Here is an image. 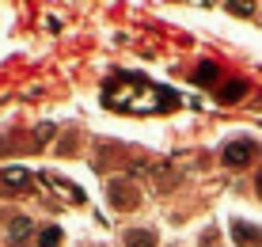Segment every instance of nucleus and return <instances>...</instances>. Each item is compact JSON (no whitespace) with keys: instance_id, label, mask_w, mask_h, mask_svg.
Wrapping results in <instances>:
<instances>
[{"instance_id":"nucleus-1","label":"nucleus","mask_w":262,"mask_h":247,"mask_svg":"<svg viewBox=\"0 0 262 247\" xmlns=\"http://www.w3.org/2000/svg\"><path fill=\"white\" fill-rule=\"evenodd\" d=\"M251 156H255V141H228L221 149V160L228 168H243V163H251Z\"/></svg>"},{"instance_id":"nucleus-12","label":"nucleus","mask_w":262,"mask_h":247,"mask_svg":"<svg viewBox=\"0 0 262 247\" xmlns=\"http://www.w3.org/2000/svg\"><path fill=\"white\" fill-rule=\"evenodd\" d=\"M12 247H31V243H12Z\"/></svg>"},{"instance_id":"nucleus-7","label":"nucleus","mask_w":262,"mask_h":247,"mask_svg":"<svg viewBox=\"0 0 262 247\" xmlns=\"http://www.w3.org/2000/svg\"><path fill=\"white\" fill-rule=\"evenodd\" d=\"M4 182H8V190H27V187H31V171L8 168V171H4Z\"/></svg>"},{"instance_id":"nucleus-8","label":"nucleus","mask_w":262,"mask_h":247,"mask_svg":"<svg viewBox=\"0 0 262 247\" xmlns=\"http://www.w3.org/2000/svg\"><path fill=\"white\" fill-rule=\"evenodd\" d=\"M243 91H247V84H243V80H232V84L221 88V103H239Z\"/></svg>"},{"instance_id":"nucleus-2","label":"nucleus","mask_w":262,"mask_h":247,"mask_svg":"<svg viewBox=\"0 0 262 247\" xmlns=\"http://www.w3.org/2000/svg\"><path fill=\"white\" fill-rule=\"evenodd\" d=\"M106 198H111V205H118V209H133V205H137V187H133V182H118V179H114L111 182V187H106Z\"/></svg>"},{"instance_id":"nucleus-10","label":"nucleus","mask_w":262,"mask_h":247,"mask_svg":"<svg viewBox=\"0 0 262 247\" xmlns=\"http://www.w3.org/2000/svg\"><path fill=\"white\" fill-rule=\"evenodd\" d=\"M194 80H198V84H213V80H216V65H209V61H205V65L194 72Z\"/></svg>"},{"instance_id":"nucleus-3","label":"nucleus","mask_w":262,"mask_h":247,"mask_svg":"<svg viewBox=\"0 0 262 247\" xmlns=\"http://www.w3.org/2000/svg\"><path fill=\"white\" fill-rule=\"evenodd\" d=\"M232 240H236V247H262V228L236 217V221H232Z\"/></svg>"},{"instance_id":"nucleus-13","label":"nucleus","mask_w":262,"mask_h":247,"mask_svg":"<svg viewBox=\"0 0 262 247\" xmlns=\"http://www.w3.org/2000/svg\"><path fill=\"white\" fill-rule=\"evenodd\" d=\"M258 194H262V175H258Z\"/></svg>"},{"instance_id":"nucleus-4","label":"nucleus","mask_w":262,"mask_h":247,"mask_svg":"<svg viewBox=\"0 0 262 247\" xmlns=\"http://www.w3.org/2000/svg\"><path fill=\"white\" fill-rule=\"evenodd\" d=\"M42 179H46V182H50V187H53V190H57V194H65V198H69V202H72V205H76V202H84V194H80V190H76V187H72V182H69V179H57V175H42Z\"/></svg>"},{"instance_id":"nucleus-6","label":"nucleus","mask_w":262,"mask_h":247,"mask_svg":"<svg viewBox=\"0 0 262 247\" xmlns=\"http://www.w3.org/2000/svg\"><path fill=\"white\" fill-rule=\"evenodd\" d=\"M125 247H156V236L148 228H129L125 232Z\"/></svg>"},{"instance_id":"nucleus-9","label":"nucleus","mask_w":262,"mask_h":247,"mask_svg":"<svg viewBox=\"0 0 262 247\" xmlns=\"http://www.w3.org/2000/svg\"><path fill=\"white\" fill-rule=\"evenodd\" d=\"M61 243V228H42V232H38V247H57Z\"/></svg>"},{"instance_id":"nucleus-11","label":"nucleus","mask_w":262,"mask_h":247,"mask_svg":"<svg viewBox=\"0 0 262 247\" xmlns=\"http://www.w3.org/2000/svg\"><path fill=\"white\" fill-rule=\"evenodd\" d=\"M228 12H232V15H251L255 8H251V4H228Z\"/></svg>"},{"instance_id":"nucleus-5","label":"nucleus","mask_w":262,"mask_h":247,"mask_svg":"<svg viewBox=\"0 0 262 247\" xmlns=\"http://www.w3.org/2000/svg\"><path fill=\"white\" fill-rule=\"evenodd\" d=\"M31 217H19V213H15L12 217V221H8V232H12V243H23V236H31Z\"/></svg>"}]
</instances>
